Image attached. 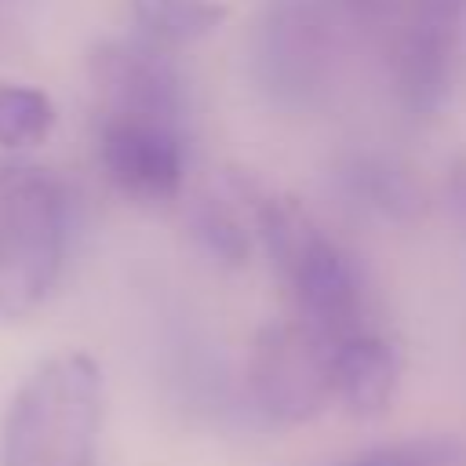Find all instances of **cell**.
Masks as SVG:
<instances>
[{
    "label": "cell",
    "mask_w": 466,
    "mask_h": 466,
    "mask_svg": "<svg viewBox=\"0 0 466 466\" xmlns=\"http://www.w3.org/2000/svg\"><path fill=\"white\" fill-rule=\"evenodd\" d=\"M55 102L44 87L0 80V149L25 153L40 146L55 127Z\"/></svg>",
    "instance_id": "obj_12"
},
{
    "label": "cell",
    "mask_w": 466,
    "mask_h": 466,
    "mask_svg": "<svg viewBox=\"0 0 466 466\" xmlns=\"http://www.w3.org/2000/svg\"><path fill=\"white\" fill-rule=\"evenodd\" d=\"M269 193L244 171H218L193 204V237L200 248L226 262L240 266L248 255L262 244V215H266Z\"/></svg>",
    "instance_id": "obj_8"
},
{
    "label": "cell",
    "mask_w": 466,
    "mask_h": 466,
    "mask_svg": "<svg viewBox=\"0 0 466 466\" xmlns=\"http://www.w3.org/2000/svg\"><path fill=\"white\" fill-rule=\"evenodd\" d=\"M357 18H382L400 7V0H342Z\"/></svg>",
    "instance_id": "obj_16"
},
{
    "label": "cell",
    "mask_w": 466,
    "mask_h": 466,
    "mask_svg": "<svg viewBox=\"0 0 466 466\" xmlns=\"http://www.w3.org/2000/svg\"><path fill=\"white\" fill-rule=\"evenodd\" d=\"M98 164L124 197L164 204L178 197L186 178L182 124L146 113H102Z\"/></svg>",
    "instance_id": "obj_6"
},
{
    "label": "cell",
    "mask_w": 466,
    "mask_h": 466,
    "mask_svg": "<svg viewBox=\"0 0 466 466\" xmlns=\"http://www.w3.org/2000/svg\"><path fill=\"white\" fill-rule=\"evenodd\" d=\"M350 466H426V459L419 448H382V451H371Z\"/></svg>",
    "instance_id": "obj_15"
},
{
    "label": "cell",
    "mask_w": 466,
    "mask_h": 466,
    "mask_svg": "<svg viewBox=\"0 0 466 466\" xmlns=\"http://www.w3.org/2000/svg\"><path fill=\"white\" fill-rule=\"evenodd\" d=\"M262 248L284 277L299 320L331 346L364 331V280L357 262L328 237L313 215L288 197H269L262 215Z\"/></svg>",
    "instance_id": "obj_3"
},
{
    "label": "cell",
    "mask_w": 466,
    "mask_h": 466,
    "mask_svg": "<svg viewBox=\"0 0 466 466\" xmlns=\"http://www.w3.org/2000/svg\"><path fill=\"white\" fill-rule=\"evenodd\" d=\"M397 375V350L368 328L331 346V393L357 415L382 411L393 400Z\"/></svg>",
    "instance_id": "obj_10"
},
{
    "label": "cell",
    "mask_w": 466,
    "mask_h": 466,
    "mask_svg": "<svg viewBox=\"0 0 466 466\" xmlns=\"http://www.w3.org/2000/svg\"><path fill=\"white\" fill-rule=\"evenodd\" d=\"M95 91L106 102V113H146L178 120L186 113V87L178 69L153 44H106L91 58Z\"/></svg>",
    "instance_id": "obj_7"
},
{
    "label": "cell",
    "mask_w": 466,
    "mask_h": 466,
    "mask_svg": "<svg viewBox=\"0 0 466 466\" xmlns=\"http://www.w3.org/2000/svg\"><path fill=\"white\" fill-rule=\"evenodd\" d=\"M462 40L466 33L419 22L400 25L393 47V87L408 113L433 116L451 102L462 73Z\"/></svg>",
    "instance_id": "obj_9"
},
{
    "label": "cell",
    "mask_w": 466,
    "mask_h": 466,
    "mask_svg": "<svg viewBox=\"0 0 466 466\" xmlns=\"http://www.w3.org/2000/svg\"><path fill=\"white\" fill-rule=\"evenodd\" d=\"M335 58V25L317 0H277L258 18L251 62L258 87L273 102L288 109L317 102Z\"/></svg>",
    "instance_id": "obj_4"
},
{
    "label": "cell",
    "mask_w": 466,
    "mask_h": 466,
    "mask_svg": "<svg viewBox=\"0 0 466 466\" xmlns=\"http://www.w3.org/2000/svg\"><path fill=\"white\" fill-rule=\"evenodd\" d=\"M248 382L258 408L273 419H306L331 393V342L302 320L269 324L255 339Z\"/></svg>",
    "instance_id": "obj_5"
},
{
    "label": "cell",
    "mask_w": 466,
    "mask_h": 466,
    "mask_svg": "<svg viewBox=\"0 0 466 466\" xmlns=\"http://www.w3.org/2000/svg\"><path fill=\"white\" fill-rule=\"evenodd\" d=\"M102 371L80 350L40 360L15 390L0 426V466H95Z\"/></svg>",
    "instance_id": "obj_1"
},
{
    "label": "cell",
    "mask_w": 466,
    "mask_h": 466,
    "mask_svg": "<svg viewBox=\"0 0 466 466\" xmlns=\"http://www.w3.org/2000/svg\"><path fill=\"white\" fill-rule=\"evenodd\" d=\"M339 182H342L346 197L357 200V208H364L371 215H382V218L404 222L422 204V193H419L415 178L400 164H393L386 157H371L368 153V157L346 160Z\"/></svg>",
    "instance_id": "obj_11"
},
{
    "label": "cell",
    "mask_w": 466,
    "mask_h": 466,
    "mask_svg": "<svg viewBox=\"0 0 466 466\" xmlns=\"http://www.w3.org/2000/svg\"><path fill=\"white\" fill-rule=\"evenodd\" d=\"M138 22L157 36V40H197L211 33L222 22V4L218 0H131Z\"/></svg>",
    "instance_id": "obj_13"
},
{
    "label": "cell",
    "mask_w": 466,
    "mask_h": 466,
    "mask_svg": "<svg viewBox=\"0 0 466 466\" xmlns=\"http://www.w3.org/2000/svg\"><path fill=\"white\" fill-rule=\"evenodd\" d=\"M400 7L408 11V22L466 33V0H400Z\"/></svg>",
    "instance_id": "obj_14"
},
{
    "label": "cell",
    "mask_w": 466,
    "mask_h": 466,
    "mask_svg": "<svg viewBox=\"0 0 466 466\" xmlns=\"http://www.w3.org/2000/svg\"><path fill=\"white\" fill-rule=\"evenodd\" d=\"M69 189L33 160L0 157V317L25 320L62 280Z\"/></svg>",
    "instance_id": "obj_2"
}]
</instances>
